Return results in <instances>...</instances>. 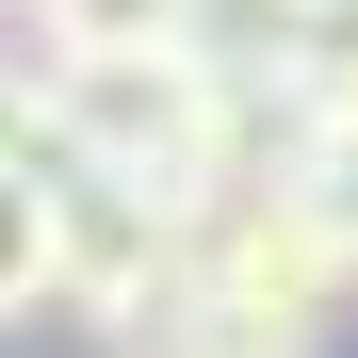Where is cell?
Returning <instances> with one entry per match:
<instances>
[{"instance_id": "7", "label": "cell", "mask_w": 358, "mask_h": 358, "mask_svg": "<svg viewBox=\"0 0 358 358\" xmlns=\"http://www.w3.org/2000/svg\"><path fill=\"white\" fill-rule=\"evenodd\" d=\"M0 163H66V147H49V66H33V82L0 66Z\"/></svg>"}, {"instance_id": "8", "label": "cell", "mask_w": 358, "mask_h": 358, "mask_svg": "<svg viewBox=\"0 0 358 358\" xmlns=\"http://www.w3.org/2000/svg\"><path fill=\"white\" fill-rule=\"evenodd\" d=\"M310 98H326V114H342V131H358V33L326 49V82H310Z\"/></svg>"}, {"instance_id": "3", "label": "cell", "mask_w": 358, "mask_h": 358, "mask_svg": "<svg viewBox=\"0 0 358 358\" xmlns=\"http://www.w3.org/2000/svg\"><path fill=\"white\" fill-rule=\"evenodd\" d=\"M49 310H82L98 342H163L179 310H196V212L147 196V179H82L66 163V277H49Z\"/></svg>"}, {"instance_id": "5", "label": "cell", "mask_w": 358, "mask_h": 358, "mask_svg": "<svg viewBox=\"0 0 358 358\" xmlns=\"http://www.w3.org/2000/svg\"><path fill=\"white\" fill-rule=\"evenodd\" d=\"M66 277V163H0V326L49 310Z\"/></svg>"}, {"instance_id": "10", "label": "cell", "mask_w": 358, "mask_h": 358, "mask_svg": "<svg viewBox=\"0 0 358 358\" xmlns=\"http://www.w3.org/2000/svg\"><path fill=\"white\" fill-rule=\"evenodd\" d=\"M0 17H17V0H0Z\"/></svg>"}, {"instance_id": "1", "label": "cell", "mask_w": 358, "mask_h": 358, "mask_svg": "<svg viewBox=\"0 0 358 358\" xmlns=\"http://www.w3.org/2000/svg\"><path fill=\"white\" fill-rule=\"evenodd\" d=\"M49 147L82 179H147V196L212 212L228 179H261V98H228L196 49H98V66H49Z\"/></svg>"}, {"instance_id": "9", "label": "cell", "mask_w": 358, "mask_h": 358, "mask_svg": "<svg viewBox=\"0 0 358 358\" xmlns=\"http://www.w3.org/2000/svg\"><path fill=\"white\" fill-rule=\"evenodd\" d=\"M326 17H342V33H358V0H326Z\"/></svg>"}, {"instance_id": "2", "label": "cell", "mask_w": 358, "mask_h": 358, "mask_svg": "<svg viewBox=\"0 0 358 358\" xmlns=\"http://www.w3.org/2000/svg\"><path fill=\"white\" fill-rule=\"evenodd\" d=\"M342 293H358V228H342L293 163L228 179V196L196 212V310H212V326H245L261 358H310Z\"/></svg>"}, {"instance_id": "4", "label": "cell", "mask_w": 358, "mask_h": 358, "mask_svg": "<svg viewBox=\"0 0 358 358\" xmlns=\"http://www.w3.org/2000/svg\"><path fill=\"white\" fill-rule=\"evenodd\" d=\"M179 49H196L228 98H310L326 49H342V17H326V0H196V17H179Z\"/></svg>"}, {"instance_id": "6", "label": "cell", "mask_w": 358, "mask_h": 358, "mask_svg": "<svg viewBox=\"0 0 358 358\" xmlns=\"http://www.w3.org/2000/svg\"><path fill=\"white\" fill-rule=\"evenodd\" d=\"M179 17H196V0H33L49 66H98V49H179Z\"/></svg>"}]
</instances>
